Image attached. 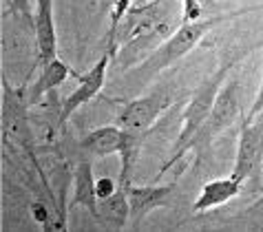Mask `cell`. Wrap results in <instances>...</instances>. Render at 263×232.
<instances>
[{
  "label": "cell",
  "instance_id": "6da1fadb",
  "mask_svg": "<svg viewBox=\"0 0 263 232\" xmlns=\"http://www.w3.org/2000/svg\"><path fill=\"white\" fill-rule=\"evenodd\" d=\"M184 23L181 3L177 0H146L130 5L118 29V51L111 69L126 73L144 62L155 49L168 40Z\"/></svg>",
  "mask_w": 263,
  "mask_h": 232
},
{
  "label": "cell",
  "instance_id": "7a4b0ae2",
  "mask_svg": "<svg viewBox=\"0 0 263 232\" xmlns=\"http://www.w3.org/2000/svg\"><path fill=\"white\" fill-rule=\"evenodd\" d=\"M246 55H248V51L239 53L237 57L223 60L213 73L203 78L199 82V86L191 93L188 104L184 108V113H181V124H179V130H177V137H175V142H173L171 155H168V159L162 164V168H159L157 179L164 177L168 170H173V166L184 162V157L191 153V144L195 140V135L199 133V128L203 126V122L208 120V115H210V111H213L215 100L219 95V91H221V86L228 82V75H230V71L235 69V64Z\"/></svg>",
  "mask_w": 263,
  "mask_h": 232
},
{
  "label": "cell",
  "instance_id": "3957f363",
  "mask_svg": "<svg viewBox=\"0 0 263 232\" xmlns=\"http://www.w3.org/2000/svg\"><path fill=\"white\" fill-rule=\"evenodd\" d=\"M235 16H239V13H232V16L219 13V16H203L199 20H195V23H181L177 31L168 40H164L144 62H140L137 67L126 71V73H122L128 84V89L140 91L144 86H148L159 73H164L166 69H171L173 64H177L181 57H186L191 53L210 29H215L219 23H226V20H230Z\"/></svg>",
  "mask_w": 263,
  "mask_h": 232
},
{
  "label": "cell",
  "instance_id": "277c9868",
  "mask_svg": "<svg viewBox=\"0 0 263 232\" xmlns=\"http://www.w3.org/2000/svg\"><path fill=\"white\" fill-rule=\"evenodd\" d=\"M29 82L11 84L7 75L3 73V142L5 146L18 148L31 159L35 166V137H33V124H31V100H29Z\"/></svg>",
  "mask_w": 263,
  "mask_h": 232
},
{
  "label": "cell",
  "instance_id": "5b68a950",
  "mask_svg": "<svg viewBox=\"0 0 263 232\" xmlns=\"http://www.w3.org/2000/svg\"><path fill=\"white\" fill-rule=\"evenodd\" d=\"M239 118H243L241 115V84L239 80H228L219 91L208 120L203 122L199 133L195 135L191 144V153H195L197 159H201L206 155V150H210L217 137L223 135Z\"/></svg>",
  "mask_w": 263,
  "mask_h": 232
},
{
  "label": "cell",
  "instance_id": "8992f818",
  "mask_svg": "<svg viewBox=\"0 0 263 232\" xmlns=\"http://www.w3.org/2000/svg\"><path fill=\"white\" fill-rule=\"evenodd\" d=\"M261 164H263V111L243 115L239 128V142L235 164L230 175L241 184L261 188Z\"/></svg>",
  "mask_w": 263,
  "mask_h": 232
},
{
  "label": "cell",
  "instance_id": "52a82bcc",
  "mask_svg": "<svg viewBox=\"0 0 263 232\" xmlns=\"http://www.w3.org/2000/svg\"><path fill=\"white\" fill-rule=\"evenodd\" d=\"M173 104H175L173 91L168 86H159L157 91L148 93V95L126 100L124 106L120 108L118 118H115V124L130 135L146 137L153 124L159 120V115L168 111Z\"/></svg>",
  "mask_w": 263,
  "mask_h": 232
},
{
  "label": "cell",
  "instance_id": "ba28073f",
  "mask_svg": "<svg viewBox=\"0 0 263 232\" xmlns=\"http://www.w3.org/2000/svg\"><path fill=\"white\" fill-rule=\"evenodd\" d=\"M177 192V184H130L126 188L130 204V228H142L144 219L159 208H168Z\"/></svg>",
  "mask_w": 263,
  "mask_h": 232
},
{
  "label": "cell",
  "instance_id": "9c48e42d",
  "mask_svg": "<svg viewBox=\"0 0 263 232\" xmlns=\"http://www.w3.org/2000/svg\"><path fill=\"white\" fill-rule=\"evenodd\" d=\"M111 64H113V55L104 51L100 60L93 64V67L86 71V73L76 78L78 80V86L69 93L67 98H62V106H60L64 126H67V122L71 120V115L76 113L80 106L89 104L93 98H98L100 93H102V89H104V84H106V75H108V69H111Z\"/></svg>",
  "mask_w": 263,
  "mask_h": 232
},
{
  "label": "cell",
  "instance_id": "30bf717a",
  "mask_svg": "<svg viewBox=\"0 0 263 232\" xmlns=\"http://www.w3.org/2000/svg\"><path fill=\"white\" fill-rule=\"evenodd\" d=\"M33 38H35V71L42 64L58 57V31L53 18V0H35L33 13Z\"/></svg>",
  "mask_w": 263,
  "mask_h": 232
},
{
  "label": "cell",
  "instance_id": "8fae6325",
  "mask_svg": "<svg viewBox=\"0 0 263 232\" xmlns=\"http://www.w3.org/2000/svg\"><path fill=\"white\" fill-rule=\"evenodd\" d=\"M73 195H71V208H84L93 221H98L100 217V201H98V177L93 172V159L82 155L73 166Z\"/></svg>",
  "mask_w": 263,
  "mask_h": 232
},
{
  "label": "cell",
  "instance_id": "7c38bea8",
  "mask_svg": "<svg viewBox=\"0 0 263 232\" xmlns=\"http://www.w3.org/2000/svg\"><path fill=\"white\" fill-rule=\"evenodd\" d=\"M78 75L80 73H76L60 57H53L51 62L42 64L38 69V78L29 82V100H31V106L42 104L51 93H55L69 78H78Z\"/></svg>",
  "mask_w": 263,
  "mask_h": 232
},
{
  "label": "cell",
  "instance_id": "4fadbf2b",
  "mask_svg": "<svg viewBox=\"0 0 263 232\" xmlns=\"http://www.w3.org/2000/svg\"><path fill=\"white\" fill-rule=\"evenodd\" d=\"M124 140H126L124 128H120L118 124H106V126H98V128L89 130V133L78 142V146L82 150V155H86V157L106 159L111 155H120Z\"/></svg>",
  "mask_w": 263,
  "mask_h": 232
},
{
  "label": "cell",
  "instance_id": "5bb4252c",
  "mask_svg": "<svg viewBox=\"0 0 263 232\" xmlns=\"http://www.w3.org/2000/svg\"><path fill=\"white\" fill-rule=\"evenodd\" d=\"M243 192V184L235 177H219V179H210L201 186L199 195H197L195 204H193V212H208V210H215L219 206L230 204L232 199H237L239 195Z\"/></svg>",
  "mask_w": 263,
  "mask_h": 232
},
{
  "label": "cell",
  "instance_id": "9a60e30c",
  "mask_svg": "<svg viewBox=\"0 0 263 232\" xmlns=\"http://www.w3.org/2000/svg\"><path fill=\"white\" fill-rule=\"evenodd\" d=\"M98 223H102L104 228H113V230L126 228L130 223V204H128V195L124 186H120L111 197L100 201Z\"/></svg>",
  "mask_w": 263,
  "mask_h": 232
},
{
  "label": "cell",
  "instance_id": "2e32d148",
  "mask_svg": "<svg viewBox=\"0 0 263 232\" xmlns=\"http://www.w3.org/2000/svg\"><path fill=\"white\" fill-rule=\"evenodd\" d=\"M230 223L246 228V230H263V195L259 199H254L250 206L243 208L239 215L230 217Z\"/></svg>",
  "mask_w": 263,
  "mask_h": 232
},
{
  "label": "cell",
  "instance_id": "e0dca14e",
  "mask_svg": "<svg viewBox=\"0 0 263 232\" xmlns=\"http://www.w3.org/2000/svg\"><path fill=\"white\" fill-rule=\"evenodd\" d=\"M213 0H181V11H184V23H195L203 18V7Z\"/></svg>",
  "mask_w": 263,
  "mask_h": 232
},
{
  "label": "cell",
  "instance_id": "ac0fdd59",
  "mask_svg": "<svg viewBox=\"0 0 263 232\" xmlns=\"http://www.w3.org/2000/svg\"><path fill=\"white\" fill-rule=\"evenodd\" d=\"M11 11H13V16H18L27 27L33 29L35 7H31V0H11Z\"/></svg>",
  "mask_w": 263,
  "mask_h": 232
},
{
  "label": "cell",
  "instance_id": "d6986e66",
  "mask_svg": "<svg viewBox=\"0 0 263 232\" xmlns=\"http://www.w3.org/2000/svg\"><path fill=\"white\" fill-rule=\"evenodd\" d=\"M122 184H120V179H113V177H100L98 179V184H96V188H98V201H102V199H106V197H111V195L118 190Z\"/></svg>",
  "mask_w": 263,
  "mask_h": 232
},
{
  "label": "cell",
  "instance_id": "ffe728a7",
  "mask_svg": "<svg viewBox=\"0 0 263 232\" xmlns=\"http://www.w3.org/2000/svg\"><path fill=\"white\" fill-rule=\"evenodd\" d=\"M259 111H263V71H261L259 91H257V95H254L252 104H250V108H248V113H246V115H254V113H259Z\"/></svg>",
  "mask_w": 263,
  "mask_h": 232
},
{
  "label": "cell",
  "instance_id": "44dd1931",
  "mask_svg": "<svg viewBox=\"0 0 263 232\" xmlns=\"http://www.w3.org/2000/svg\"><path fill=\"white\" fill-rule=\"evenodd\" d=\"M213 3H215V0H213Z\"/></svg>",
  "mask_w": 263,
  "mask_h": 232
}]
</instances>
